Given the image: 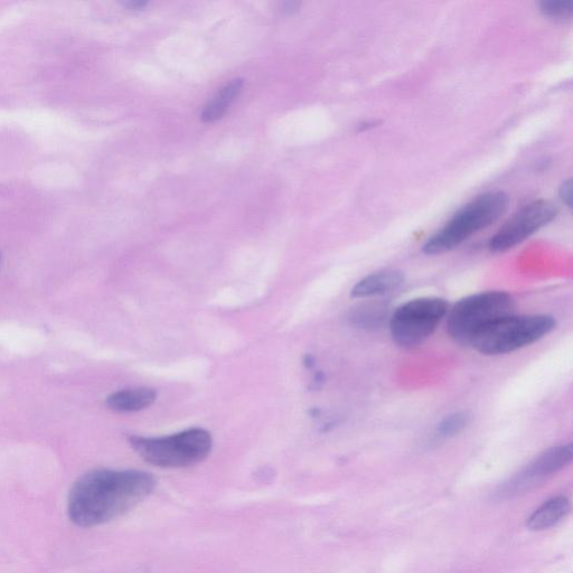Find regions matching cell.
Masks as SVG:
<instances>
[{
    "label": "cell",
    "instance_id": "ffe728a7",
    "mask_svg": "<svg viewBox=\"0 0 573 573\" xmlns=\"http://www.w3.org/2000/svg\"><path fill=\"white\" fill-rule=\"evenodd\" d=\"M0 262H2V256H0Z\"/></svg>",
    "mask_w": 573,
    "mask_h": 573
},
{
    "label": "cell",
    "instance_id": "5bb4252c",
    "mask_svg": "<svg viewBox=\"0 0 573 573\" xmlns=\"http://www.w3.org/2000/svg\"><path fill=\"white\" fill-rule=\"evenodd\" d=\"M541 12L554 20H566L573 13L571 2H542L540 4Z\"/></svg>",
    "mask_w": 573,
    "mask_h": 573
},
{
    "label": "cell",
    "instance_id": "277c9868",
    "mask_svg": "<svg viewBox=\"0 0 573 573\" xmlns=\"http://www.w3.org/2000/svg\"><path fill=\"white\" fill-rule=\"evenodd\" d=\"M557 327L550 315H509L497 319L474 338V349L490 356L513 353L542 340Z\"/></svg>",
    "mask_w": 573,
    "mask_h": 573
},
{
    "label": "cell",
    "instance_id": "8992f818",
    "mask_svg": "<svg viewBox=\"0 0 573 573\" xmlns=\"http://www.w3.org/2000/svg\"><path fill=\"white\" fill-rule=\"evenodd\" d=\"M449 305L440 297L411 299L389 318L391 337L403 349H415L435 333L447 316Z\"/></svg>",
    "mask_w": 573,
    "mask_h": 573
},
{
    "label": "cell",
    "instance_id": "3957f363",
    "mask_svg": "<svg viewBox=\"0 0 573 573\" xmlns=\"http://www.w3.org/2000/svg\"><path fill=\"white\" fill-rule=\"evenodd\" d=\"M129 443L145 462L161 468H183L199 464L209 457L213 446L210 432L202 428L161 438L133 436L129 438Z\"/></svg>",
    "mask_w": 573,
    "mask_h": 573
},
{
    "label": "cell",
    "instance_id": "5b68a950",
    "mask_svg": "<svg viewBox=\"0 0 573 573\" xmlns=\"http://www.w3.org/2000/svg\"><path fill=\"white\" fill-rule=\"evenodd\" d=\"M515 300L505 291H485L460 299L447 314V332L462 345L497 319L514 314Z\"/></svg>",
    "mask_w": 573,
    "mask_h": 573
},
{
    "label": "cell",
    "instance_id": "8fae6325",
    "mask_svg": "<svg viewBox=\"0 0 573 573\" xmlns=\"http://www.w3.org/2000/svg\"><path fill=\"white\" fill-rule=\"evenodd\" d=\"M570 511V503L566 497H556L544 503L535 511L526 526L532 531H542L560 522Z\"/></svg>",
    "mask_w": 573,
    "mask_h": 573
},
{
    "label": "cell",
    "instance_id": "9a60e30c",
    "mask_svg": "<svg viewBox=\"0 0 573 573\" xmlns=\"http://www.w3.org/2000/svg\"><path fill=\"white\" fill-rule=\"evenodd\" d=\"M230 105L223 101L219 97H216L213 101L206 106L202 112L201 120L203 122H214L221 119Z\"/></svg>",
    "mask_w": 573,
    "mask_h": 573
},
{
    "label": "cell",
    "instance_id": "e0dca14e",
    "mask_svg": "<svg viewBox=\"0 0 573 573\" xmlns=\"http://www.w3.org/2000/svg\"><path fill=\"white\" fill-rule=\"evenodd\" d=\"M571 193H572L571 181L569 180L563 183L560 189V199L562 200L563 203L567 204L569 208L571 206Z\"/></svg>",
    "mask_w": 573,
    "mask_h": 573
},
{
    "label": "cell",
    "instance_id": "7c38bea8",
    "mask_svg": "<svg viewBox=\"0 0 573 573\" xmlns=\"http://www.w3.org/2000/svg\"><path fill=\"white\" fill-rule=\"evenodd\" d=\"M388 306L384 303H365L351 309L347 314V321L356 328L366 331L379 330L387 322Z\"/></svg>",
    "mask_w": 573,
    "mask_h": 573
},
{
    "label": "cell",
    "instance_id": "ac0fdd59",
    "mask_svg": "<svg viewBox=\"0 0 573 573\" xmlns=\"http://www.w3.org/2000/svg\"><path fill=\"white\" fill-rule=\"evenodd\" d=\"M125 5L129 9H134V11H138V9L145 8L148 5V3L144 2V0H127Z\"/></svg>",
    "mask_w": 573,
    "mask_h": 573
},
{
    "label": "cell",
    "instance_id": "2e32d148",
    "mask_svg": "<svg viewBox=\"0 0 573 573\" xmlns=\"http://www.w3.org/2000/svg\"><path fill=\"white\" fill-rule=\"evenodd\" d=\"M242 88V79L233 80L221 90L218 97L230 105V103L240 95Z\"/></svg>",
    "mask_w": 573,
    "mask_h": 573
},
{
    "label": "cell",
    "instance_id": "30bf717a",
    "mask_svg": "<svg viewBox=\"0 0 573 573\" xmlns=\"http://www.w3.org/2000/svg\"><path fill=\"white\" fill-rule=\"evenodd\" d=\"M156 391L149 388L121 390L107 398V407L120 413L142 411L154 405Z\"/></svg>",
    "mask_w": 573,
    "mask_h": 573
},
{
    "label": "cell",
    "instance_id": "6da1fadb",
    "mask_svg": "<svg viewBox=\"0 0 573 573\" xmlns=\"http://www.w3.org/2000/svg\"><path fill=\"white\" fill-rule=\"evenodd\" d=\"M155 487L156 479L146 472L96 469L72 486L68 497L69 518L81 528L106 524L135 509Z\"/></svg>",
    "mask_w": 573,
    "mask_h": 573
},
{
    "label": "cell",
    "instance_id": "9c48e42d",
    "mask_svg": "<svg viewBox=\"0 0 573 573\" xmlns=\"http://www.w3.org/2000/svg\"><path fill=\"white\" fill-rule=\"evenodd\" d=\"M405 284V275L399 270H382L364 277L352 291L353 298L364 299L381 297L393 293Z\"/></svg>",
    "mask_w": 573,
    "mask_h": 573
},
{
    "label": "cell",
    "instance_id": "d6986e66",
    "mask_svg": "<svg viewBox=\"0 0 573 573\" xmlns=\"http://www.w3.org/2000/svg\"><path fill=\"white\" fill-rule=\"evenodd\" d=\"M300 4L297 2H287L283 5V12L286 14H294L298 11Z\"/></svg>",
    "mask_w": 573,
    "mask_h": 573
},
{
    "label": "cell",
    "instance_id": "4fadbf2b",
    "mask_svg": "<svg viewBox=\"0 0 573 573\" xmlns=\"http://www.w3.org/2000/svg\"><path fill=\"white\" fill-rule=\"evenodd\" d=\"M469 422H471V416H469L468 412L460 411L452 413V415L447 416L440 422L437 434L441 438L454 437L466 429Z\"/></svg>",
    "mask_w": 573,
    "mask_h": 573
},
{
    "label": "cell",
    "instance_id": "ba28073f",
    "mask_svg": "<svg viewBox=\"0 0 573 573\" xmlns=\"http://www.w3.org/2000/svg\"><path fill=\"white\" fill-rule=\"evenodd\" d=\"M572 457L573 449L571 444L547 450V452H544L533 463L523 469L519 475H516L509 483H506L502 488L501 495L512 497L530 491L533 486L542 482L544 478L558 473L562 468L569 465Z\"/></svg>",
    "mask_w": 573,
    "mask_h": 573
},
{
    "label": "cell",
    "instance_id": "52a82bcc",
    "mask_svg": "<svg viewBox=\"0 0 573 573\" xmlns=\"http://www.w3.org/2000/svg\"><path fill=\"white\" fill-rule=\"evenodd\" d=\"M558 210L549 201H535L526 204L496 232L488 243L494 253H502L519 246L535 232L556 219Z\"/></svg>",
    "mask_w": 573,
    "mask_h": 573
},
{
    "label": "cell",
    "instance_id": "7a4b0ae2",
    "mask_svg": "<svg viewBox=\"0 0 573 573\" xmlns=\"http://www.w3.org/2000/svg\"><path fill=\"white\" fill-rule=\"evenodd\" d=\"M509 201V196L502 191L477 196L426 242L424 252L428 256H439L456 249L474 234L499 220L507 210Z\"/></svg>",
    "mask_w": 573,
    "mask_h": 573
}]
</instances>
